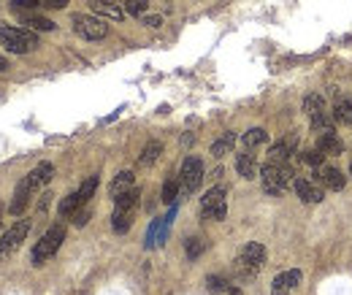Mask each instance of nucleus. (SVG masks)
Here are the masks:
<instances>
[{"label": "nucleus", "mask_w": 352, "mask_h": 295, "mask_svg": "<svg viewBox=\"0 0 352 295\" xmlns=\"http://www.w3.org/2000/svg\"><path fill=\"white\" fill-rule=\"evenodd\" d=\"M261 179H263V190L268 195H282L287 187H293L296 173L287 163H265L261 168Z\"/></svg>", "instance_id": "obj_2"}, {"label": "nucleus", "mask_w": 352, "mask_h": 295, "mask_svg": "<svg viewBox=\"0 0 352 295\" xmlns=\"http://www.w3.org/2000/svg\"><path fill=\"white\" fill-rule=\"evenodd\" d=\"M28 233H30V219L14 222V225L3 233V239H0V260H6L8 254L16 252V250L22 247V241L28 239Z\"/></svg>", "instance_id": "obj_8"}, {"label": "nucleus", "mask_w": 352, "mask_h": 295, "mask_svg": "<svg viewBox=\"0 0 352 295\" xmlns=\"http://www.w3.org/2000/svg\"><path fill=\"white\" fill-rule=\"evenodd\" d=\"M11 8L16 14H36L38 8H44V0H11Z\"/></svg>", "instance_id": "obj_26"}, {"label": "nucleus", "mask_w": 352, "mask_h": 295, "mask_svg": "<svg viewBox=\"0 0 352 295\" xmlns=\"http://www.w3.org/2000/svg\"><path fill=\"white\" fill-rule=\"evenodd\" d=\"M296 146H298V135H296V133H293V135H285V138H279V141L271 144L268 160H271V163H287V160L296 155Z\"/></svg>", "instance_id": "obj_11"}, {"label": "nucleus", "mask_w": 352, "mask_h": 295, "mask_svg": "<svg viewBox=\"0 0 352 295\" xmlns=\"http://www.w3.org/2000/svg\"><path fill=\"white\" fill-rule=\"evenodd\" d=\"M95 190H98V176H87V179L79 184L76 193H71V195H65V198L60 201V217H74L82 206H87V201L95 195Z\"/></svg>", "instance_id": "obj_5"}, {"label": "nucleus", "mask_w": 352, "mask_h": 295, "mask_svg": "<svg viewBox=\"0 0 352 295\" xmlns=\"http://www.w3.org/2000/svg\"><path fill=\"white\" fill-rule=\"evenodd\" d=\"M92 6H95V11H100V14L111 17V19H122V8L114 6V3H92Z\"/></svg>", "instance_id": "obj_32"}, {"label": "nucleus", "mask_w": 352, "mask_h": 295, "mask_svg": "<svg viewBox=\"0 0 352 295\" xmlns=\"http://www.w3.org/2000/svg\"><path fill=\"white\" fill-rule=\"evenodd\" d=\"M265 263V247L263 244H258V241H250L241 254H239V260H236V268L241 271V276H255L261 268H263Z\"/></svg>", "instance_id": "obj_7"}, {"label": "nucleus", "mask_w": 352, "mask_h": 295, "mask_svg": "<svg viewBox=\"0 0 352 295\" xmlns=\"http://www.w3.org/2000/svg\"><path fill=\"white\" fill-rule=\"evenodd\" d=\"M311 130L314 133H331L333 130V117H328L325 111L322 114H314L311 117Z\"/></svg>", "instance_id": "obj_28"}, {"label": "nucleus", "mask_w": 352, "mask_h": 295, "mask_svg": "<svg viewBox=\"0 0 352 295\" xmlns=\"http://www.w3.org/2000/svg\"><path fill=\"white\" fill-rule=\"evenodd\" d=\"M28 176L33 179V184H36V187H44V184L52 182V176H54V166H52V163H38V166L30 171Z\"/></svg>", "instance_id": "obj_21"}, {"label": "nucleus", "mask_w": 352, "mask_h": 295, "mask_svg": "<svg viewBox=\"0 0 352 295\" xmlns=\"http://www.w3.org/2000/svg\"><path fill=\"white\" fill-rule=\"evenodd\" d=\"M301 160L307 163V166H314V168H320L322 166V160H325V152H320V149H309L301 155Z\"/></svg>", "instance_id": "obj_33"}, {"label": "nucleus", "mask_w": 352, "mask_h": 295, "mask_svg": "<svg viewBox=\"0 0 352 295\" xmlns=\"http://www.w3.org/2000/svg\"><path fill=\"white\" fill-rule=\"evenodd\" d=\"M317 149L325 152V155H342V152H344V144H342V138L331 130V133H320V135H317Z\"/></svg>", "instance_id": "obj_15"}, {"label": "nucleus", "mask_w": 352, "mask_h": 295, "mask_svg": "<svg viewBox=\"0 0 352 295\" xmlns=\"http://www.w3.org/2000/svg\"><path fill=\"white\" fill-rule=\"evenodd\" d=\"M138 198H141V193L131 187V190H125V193H120L117 198H114V211H133L138 206Z\"/></svg>", "instance_id": "obj_19"}, {"label": "nucleus", "mask_w": 352, "mask_h": 295, "mask_svg": "<svg viewBox=\"0 0 352 295\" xmlns=\"http://www.w3.org/2000/svg\"><path fill=\"white\" fill-rule=\"evenodd\" d=\"M228 214V201H225V187H212L204 198H201V217L204 219H225Z\"/></svg>", "instance_id": "obj_9"}, {"label": "nucleus", "mask_w": 352, "mask_h": 295, "mask_svg": "<svg viewBox=\"0 0 352 295\" xmlns=\"http://www.w3.org/2000/svg\"><path fill=\"white\" fill-rule=\"evenodd\" d=\"M333 120H339L342 125H352V100L347 95H339V92H336V100H333Z\"/></svg>", "instance_id": "obj_16"}, {"label": "nucleus", "mask_w": 352, "mask_h": 295, "mask_svg": "<svg viewBox=\"0 0 352 295\" xmlns=\"http://www.w3.org/2000/svg\"><path fill=\"white\" fill-rule=\"evenodd\" d=\"M36 190H38V187L33 184V179H30V176H25V179L16 184V190H14V201L8 204V211H11L14 217H19L22 211L28 209V204H30V195H33Z\"/></svg>", "instance_id": "obj_10"}, {"label": "nucleus", "mask_w": 352, "mask_h": 295, "mask_svg": "<svg viewBox=\"0 0 352 295\" xmlns=\"http://www.w3.org/2000/svg\"><path fill=\"white\" fill-rule=\"evenodd\" d=\"M236 171H239V176H244V179H255V176H258L255 155H250V152L236 155Z\"/></svg>", "instance_id": "obj_18"}, {"label": "nucleus", "mask_w": 352, "mask_h": 295, "mask_svg": "<svg viewBox=\"0 0 352 295\" xmlns=\"http://www.w3.org/2000/svg\"><path fill=\"white\" fill-rule=\"evenodd\" d=\"M179 193H182L179 182H176V179H168V182L163 184V193H160V198H163V204H174L176 198H179Z\"/></svg>", "instance_id": "obj_29"}, {"label": "nucleus", "mask_w": 352, "mask_h": 295, "mask_svg": "<svg viewBox=\"0 0 352 295\" xmlns=\"http://www.w3.org/2000/svg\"><path fill=\"white\" fill-rule=\"evenodd\" d=\"M63 241H65V225L57 222V225H52L41 236V241H36V247H33V265H44L46 260L63 247Z\"/></svg>", "instance_id": "obj_4"}, {"label": "nucleus", "mask_w": 352, "mask_h": 295, "mask_svg": "<svg viewBox=\"0 0 352 295\" xmlns=\"http://www.w3.org/2000/svg\"><path fill=\"white\" fill-rule=\"evenodd\" d=\"M19 19H22V25H28V30H38V33L54 30V22L41 17L38 11H36V14H19Z\"/></svg>", "instance_id": "obj_17"}, {"label": "nucleus", "mask_w": 352, "mask_h": 295, "mask_svg": "<svg viewBox=\"0 0 352 295\" xmlns=\"http://www.w3.org/2000/svg\"><path fill=\"white\" fill-rule=\"evenodd\" d=\"M122 6L131 17H144L146 8H149V0H122Z\"/></svg>", "instance_id": "obj_30"}, {"label": "nucleus", "mask_w": 352, "mask_h": 295, "mask_svg": "<svg viewBox=\"0 0 352 295\" xmlns=\"http://www.w3.org/2000/svg\"><path fill=\"white\" fill-rule=\"evenodd\" d=\"M131 225H133V211H114V217H111L114 233H128Z\"/></svg>", "instance_id": "obj_23"}, {"label": "nucleus", "mask_w": 352, "mask_h": 295, "mask_svg": "<svg viewBox=\"0 0 352 295\" xmlns=\"http://www.w3.org/2000/svg\"><path fill=\"white\" fill-rule=\"evenodd\" d=\"M131 187H133V173L131 171H122V173H117V176H114V182H111V187H109V190H111V195L117 198L120 193H125V190H131Z\"/></svg>", "instance_id": "obj_22"}, {"label": "nucleus", "mask_w": 352, "mask_h": 295, "mask_svg": "<svg viewBox=\"0 0 352 295\" xmlns=\"http://www.w3.org/2000/svg\"><path fill=\"white\" fill-rule=\"evenodd\" d=\"M74 33L82 36L85 41H100L109 36V22L103 17H92V14H74L71 17Z\"/></svg>", "instance_id": "obj_3"}, {"label": "nucleus", "mask_w": 352, "mask_h": 295, "mask_svg": "<svg viewBox=\"0 0 352 295\" xmlns=\"http://www.w3.org/2000/svg\"><path fill=\"white\" fill-rule=\"evenodd\" d=\"M206 250V241L204 239H190L187 244H184V252H187V257L190 260H195V257H201V252Z\"/></svg>", "instance_id": "obj_31"}, {"label": "nucleus", "mask_w": 352, "mask_h": 295, "mask_svg": "<svg viewBox=\"0 0 352 295\" xmlns=\"http://www.w3.org/2000/svg\"><path fill=\"white\" fill-rule=\"evenodd\" d=\"M304 111H307L309 117L322 114V111H325V98L317 95V92H314V95H307V98H304Z\"/></svg>", "instance_id": "obj_24"}, {"label": "nucleus", "mask_w": 352, "mask_h": 295, "mask_svg": "<svg viewBox=\"0 0 352 295\" xmlns=\"http://www.w3.org/2000/svg\"><path fill=\"white\" fill-rule=\"evenodd\" d=\"M298 282H301V271H298V268H290V271H285V274H279V276L274 279L271 293L274 295H290L296 287H298Z\"/></svg>", "instance_id": "obj_13"}, {"label": "nucleus", "mask_w": 352, "mask_h": 295, "mask_svg": "<svg viewBox=\"0 0 352 295\" xmlns=\"http://www.w3.org/2000/svg\"><path fill=\"white\" fill-rule=\"evenodd\" d=\"M233 144H236V135H233V133H225L222 138H217V141L212 144V155H214V157H222L225 152L233 149Z\"/></svg>", "instance_id": "obj_25"}, {"label": "nucleus", "mask_w": 352, "mask_h": 295, "mask_svg": "<svg viewBox=\"0 0 352 295\" xmlns=\"http://www.w3.org/2000/svg\"><path fill=\"white\" fill-rule=\"evenodd\" d=\"M144 22H146L149 28H160V25H163V19H160V17H144Z\"/></svg>", "instance_id": "obj_37"}, {"label": "nucleus", "mask_w": 352, "mask_h": 295, "mask_svg": "<svg viewBox=\"0 0 352 295\" xmlns=\"http://www.w3.org/2000/svg\"><path fill=\"white\" fill-rule=\"evenodd\" d=\"M92 3H114V0H92Z\"/></svg>", "instance_id": "obj_39"}, {"label": "nucleus", "mask_w": 352, "mask_h": 295, "mask_svg": "<svg viewBox=\"0 0 352 295\" xmlns=\"http://www.w3.org/2000/svg\"><path fill=\"white\" fill-rule=\"evenodd\" d=\"M87 219H89V211H82V214L76 211V214H74V225H76V228H85Z\"/></svg>", "instance_id": "obj_35"}, {"label": "nucleus", "mask_w": 352, "mask_h": 295, "mask_svg": "<svg viewBox=\"0 0 352 295\" xmlns=\"http://www.w3.org/2000/svg\"><path fill=\"white\" fill-rule=\"evenodd\" d=\"M317 179H320V184L325 187V190H344V184H347V179H344V173L339 168H333V166H320L317 168Z\"/></svg>", "instance_id": "obj_14"}, {"label": "nucleus", "mask_w": 352, "mask_h": 295, "mask_svg": "<svg viewBox=\"0 0 352 295\" xmlns=\"http://www.w3.org/2000/svg\"><path fill=\"white\" fill-rule=\"evenodd\" d=\"M65 6H68V0H44V8H54V11H60Z\"/></svg>", "instance_id": "obj_36"}, {"label": "nucleus", "mask_w": 352, "mask_h": 295, "mask_svg": "<svg viewBox=\"0 0 352 295\" xmlns=\"http://www.w3.org/2000/svg\"><path fill=\"white\" fill-rule=\"evenodd\" d=\"M0 43L14 54H28V52H33L38 46V36H36V30L14 28V25L0 22Z\"/></svg>", "instance_id": "obj_1"}, {"label": "nucleus", "mask_w": 352, "mask_h": 295, "mask_svg": "<svg viewBox=\"0 0 352 295\" xmlns=\"http://www.w3.org/2000/svg\"><path fill=\"white\" fill-rule=\"evenodd\" d=\"M160 155H163V144H160V141H149V144L144 146L141 157H138V166L149 168V166H155V163H157V157H160Z\"/></svg>", "instance_id": "obj_20"}, {"label": "nucleus", "mask_w": 352, "mask_h": 295, "mask_svg": "<svg viewBox=\"0 0 352 295\" xmlns=\"http://www.w3.org/2000/svg\"><path fill=\"white\" fill-rule=\"evenodd\" d=\"M293 190H296V195H298L304 204H320V201L325 198L322 187H317V182H309V179H304V176H296Z\"/></svg>", "instance_id": "obj_12"}, {"label": "nucleus", "mask_w": 352, "mask_h": 295, "mask_svg": "<svg viewBox=\"0 0 352 295\" xmlns=\"http://www.w3.org/2000/svg\"><path fill=\"white\" fill-rule=\"evenodd\" d=\"M268 141V133H265L263 127H252V130H247V135H244V146H261Z\"/></svg>", "instance_id": "obj_27"}, {"label": "nucleus", "mask_w": 352, "mask_h": 295, "mask_svg": "<svg viewBox=\"0 0 352 295\" xmlns=\"http://www.w3.org/2000/svg\"><path fill=\"white\" fill-rule=\"evenodd\" d=\"M6 68H8V63H6V60H3V57H0V74H3V71H6Z\"/></svg>", "instance_id": "obj_38"}, {"label": "nucleus", "mask_w": 352, "mask_h": 295, "mask_svg": "<svg viewBox=\"0 0 352 295\" xmlns=\"http://www.w3.org/2000/svg\"><path fill=\"white\" fill-rule=\"evenodd\" d=\"M350 173H352V166H350Z\"/></svg>", "instance_id": "obj_40"}, {"label": "nucleus", "mask_w": 352, "mask_h": 295, "mask_svg": "<svg viewBox=\"0 0 352 295\" xmlns=\"http://www.w3.org/2000/svg\"><path fill=\"white\" fill-rule=\"evenodd\" d=\"M204 182V160L190 155L184 157L182 171H179V187H182V195H192Z\"/></svg>", "instance_id": "obj_6"}, {"label": "nucleus", "mask_w": 352, "mask_h": 295, "mask_svg": "<svg viewBox=\"0 0 352 295\" xmlns=\"http://www.w3.org/2000/svg\"><path fill=\"white\" fill-rule=\"evenodd\" d=\"M209 290L212 293H222V290H228V285H225V279H220V276H209Z\"/></svg>", "instance_id": "obj_34"}]
</instances>
